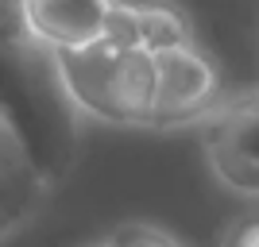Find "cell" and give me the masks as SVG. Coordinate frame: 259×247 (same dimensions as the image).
<instances>
[{
    "instance_id": "1",
    "label": "cell",
    "mask_w": 259,
    "mask_h": 247,
    "mask_svg": "<svg viewBox=\"0 0 259 247\" xmlns=\"http://www.w3.org/2000/svg\"><path fill=\"white\" fill-rule=\"evenodd\" d=\"M0 120L51 189L66 182L77 159V108L58 81L51 51L31 35L0 31Z\"/></svg>"
},
{
    "instance_id": "9",
    "label": "cell",
    "mask_w": 259,
    "mask_h": 247,
    "mask_svg": "<svg viewBox=\"0 0 259 247\" xmlns=\"http://www.w3.org/2000/svg\"><path fill=\"white\" fill-rule=\"evenodd\" d=\"M93 247H116V243H112V239H105V243H93Z\"/></svg>"
},
{
    "instance_id": "2",
    "label": "cell",
    "mask_w": 259,
    "mask_h": 247,
    "mask_svg": "<svg viewBox=\"0 0 259 247\" xmlns=\"http://www.w3.org/2000/svg\"><path fill=\"white\" fill-rule=\"evenodd\" d=\"M58 81L77 112L105 124H147L155 112V54L112 39L51 51Z\"/></svg>"
},
{
    "instance_id": "4",
    "label": "cell",
    "mask_w": 259,
    "mask_h": 247,
    "mask_svg": "<svg viewBox=\"0 0 259 247\" xmlns=\"http://www.w3.org/2000/svg\"><path fill=\"white\" fill-rule=\"evenodd\" d=\"M209 162L240 193H259V97L228 108L209 128Z\"/></svg>"
},
{
    "instance_id": "6",
    "label": "cell",
    "mask_w": 259,
    "mask_h": 247,
    "mask_svg": "<svg viewBox=\"0 0 259 247\" xmlns=\"http://www.w3.org/2000/svg\"><path fill=\"white\" fill-rule=\"evenodd\" d=\"M47 193H51V185L43 182V174L27 159L16 131L0 120V243L16 236L43 209Z\"/></svg>"
},
{
    "instance_id": "5",
    "label": "cell",
    "mask_w": 259,
    "mask_h": 247,
    "mask_svg": "<svg viewBox=\"0 0 259 247\" xmlns=\"http://www.w3.org/2000/svg\"><path fill=\"white\" fill-rule=\"evenodd\" d=\"M112 0H23L27 31L47 51H74L101 39Z\"/></svg>"
},
{
    "instance_id": "8",
    "label": "cell",
    "mask_w": 259,
    "mask_h": 247,
    "mask_svg": "<svg viewBox=\"0 0 259 247\" xmlns=\"http://www.w3.org/2000/svg\"><path fill=\"white\" fill-rule=\"evenodd\" d=\"M221 247H259V216H244L228 228V236Z\"/></svg>"
},
{
    "instance_id": "7",
    "label": "cell",
    "mask_w": 259,
    "mask_h": 247,
    "mask_svg": "<svg viewBox=\"0 0 259 247\" xmlns=\"http://www.w3.org/2000/svg\"><path fill=\"white\" fill-rule=\"evenodd\" d=\"M108 239H112L116 247H182V243H174L166 232L147 228V224H124V228H116Z\"/></svg>"
},
{
    "instance_id": "3",
    "label": "cell",
    "mask_w": 259,
    "mask_h": 247,
    "mask_svg": "<svg viewBox=\"0 0 259 247\" xmlns=\"http://www.w3.org/2000/svg\"><path fill=\"white\" fill-rule=\"evenodd\" d=\"M221 77L213 62L194 43H178L166 51H155V112L151 128L182 124V120L205 116L217 101Z\"/></svg>"
}]
</instances>
